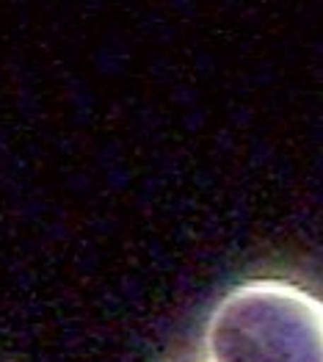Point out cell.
Returning <instances> with one entry per match:
<instances>
[{"label": "cell", "instance_id": "6da1fadb", "mask_svg": "<svg viewBox=\"0 0 323 362\" xmlns=\"http://www.w3.org/2000/svg\"><path fill=\"white\" fill-rule=\"evenodd\" d=\"M207 362H321V302L288 282L233 291L205 334Z\"/></svg>", "mask_w": 323, "mask_h": 362}]
</instances>
